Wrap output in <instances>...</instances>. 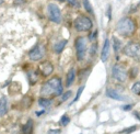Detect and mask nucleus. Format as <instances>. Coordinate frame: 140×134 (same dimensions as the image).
I'll list each match as a JSON object with an SVG mask.
<instances>
[{"label":"nucleus","instance_id":"nucleus-1","mask_svg":"<svg viewBox=\"0 0 140 134\" xmlns=\"http://www.w3.org/2000/svg\"><path fill=\"white\" fill-rule=\"evenodd\" d=\"M62 94V84L59 77H53L46 82H44L41 89V96L44 98L57 97Z\"/></svg>","mask_w":140,"mask_h":134},{"label":"nucleus","instance_id":"nucleus-2","mask_svg":"<svg viewBox=\"0 0 140 134\" xmlns=\"http://www.w3.org/2000/svg\"><path fill=\"white\" fill-rule=\"evenodd\" d=\"M137 31V24L136 22L129 16H125V18L120 19L116 24V32L119 35L124 36V38H130L136 33Z\"/></svg>","mask_w":140,"mask_h":134},{"label":"nucleus","instance_id":"nucleus-3","mask_svg":"<svg viewBox=\"0 0 140 134\" xmlns=\"http://www.w3.org/2000/svg\"><path fill=\"white\" fill-rule=\"evenodd\" d=\"M73 28L77 32H88L93 28V22L89 16H84V14H80L75 19L73 22Z\"/></svg>","mask_w":140,"mask_h":134},{"label":"nucleus","instance_id":"nucleus-4","mask_svg":"<svg viewBox=\"0 0 140 134\" xmlns=\"http://www.w3.org/2000/svg\"><path fill=\"white\" fill-rule=\"evenodd\" d=\"M75 50H76V56L79 62L84 60L88 52V42L87 38L83 36H78L75 41Z\"/></svg>","mask_w":140,"mask_h":134},{"label":"nucleus","instance_id":"nucleus-5","mask_svg":"<svg viewBox=\"0 0 140 134\" xmlns=\"http://www.w3.org/2000/svg\"><path fill=\"white\" fill-rule=\"evenodd\" d=\"M123 53L127 57H130L134 60L140 62V43L139 42H129L124 46Z\"/></svg>","mask_w":140,"mask_h":134},{"label":"nucleus","instance_id":"nucleus-6","mask_svg":"<svg viewBox=\"0 0 140 134\" xmlns=\"http://www.w3.org/2000/svg\"><path fill=\"white\" fill-rule=\"evenodd\" d=\"M47 16L51 22L56 24H60L62 21V13L61 10L56 4H47Z\"/></svg>","mask_w":140,"mask_h":134},{"label":"nucleus","instance_id":"nucleus-7","mask_svg":"<svg viewBox=\"0 0 140 134\" xmlns=\"http://www.w3.org/2000/svg\"><path fill=\"white\" fill-rule=\"evenodd\" d=\"M45 54H46L45 45L42 43H37L36 45L30 51L29 57L33 62H40V60H42L43 58L45 57Z\"/></svg>","mask_w":140,"mask_h":134},{"label":"nucleus","instance_id":"nucleus-8","mask_svg":"<svg viewBox=\"0 0 140 134\" xmlns=\"http://www.w3.org/2000/svg\"><path fill=\"white\" fill-rule=\"evenodd\" d=\"M112 76L115 80L119 82H125L127 80V77H128V72H127V69L125 68V66L120 65V64H116V65L113 66L112 68Z\"/></svg>","mask_w":140,"mask_h":134},{"label":"nucleus","instance_id":"nucleus-9","mask_svg":"<svg viewBox=\"0 0 140 134\" xmlns=\"http://www.w3.org/2000/svg\"><path fill=\"white\" fill-rule=\"evenodd\" d=\"M37 72L38 74H41L43 77H48L53 74L54 72V66L53 64L48 60H45V62H42L40 63L38 65V68H37Z\"/></svg>","mask_w":140,"mask_h":134},{"label":"nucleus","instance_id":"nucleus-10","mask_svg":"<svg viewBox=\"0 0 140 134\" xmlns=\"http://www.w3.org/2000/svg\"><path fill=\"white\" fill-rule=\"evenodd\" d=\"M109 51H111V42H109L108 38H106L105 42H104L103 48L101 51V60L105 63L106 60H108L109 57Z\"/></svg>","mask_w":140,"mask_h":134},{"label":"nucleus","instance_id":"nucleus-11","mask_svg":"<svg viewBox=\"0 0 140 134\" xmlns=\"http://www.w3.org/2000/svg\"><path fill=\"white\" fill-rule=\"evenodd\" d=\"M106 94H107V97H109V98H112L114 100H118V101H126V100H127L126 97H123L122 94H119L118 92H116V91L113 90V89H107Z\"/></svg>","mask_w":140,"mask_h":134},{"label":"nucleus","instance_id":"nucleus-12","mask_svg":"<svg viewBox=\"0 0 140 134\" xmlns=\"http://www.w3.org/2000/svg\"><path fill=\"white\" fill-rule=\"evenodd\" d=\"M67 43H68L67 40H61V41L57 42V43L54 45V53L55 54H60V53L65 50Z\"/></svg>","mask_w":140,"mask_h":134},{"label":"nucleus","instance_id":"nucleus-13","mask_svg":"<svg viewBox=\"0 0 140 134\" xmlns=\"http://www.w3.org/2000/svg\"><path fill=\"white\" fill-rule=\"evenodd\" d=\"M75 78H76L75 68H70L68 74H67V78H66V86H67V87H70L73 84V82H75Z\"/></svg>","mask_w":140,"mask_h":134},{"label":"nucleus","instance_id":"nucleus-14","mask_svg":"<svg viewBox=\"0 0 140 134\" xmlns=\"http://www.w3.org/2000/svg\"><path fill=\"white\" fill-rule=\"evenodd\" d=\"M32 131H33V121L32 120H29L26 122V124L23 125L22 128V133L23 134H32Z\"/></svg>","mask_w":140,"mask_h":134},{"label":"nucleus","instance_id":"nucleus-15","mask_svg":"<svg viewBox=\"0 0 140 134\" xmlns=\"http://www.w3.org/2000/svg\"><path fill=\"white\" fill-rule=\"evenodd\" d=\"M27 77H29L30 84H31V85H34L38 80V72H35V70L29 72H27Z\"/></svg>","mask_w":140,"mask_h":134},{"label":"nucleus","instance_id":"nucleus-16","mask_svg":"<svg viewBox=\"0 0 140 134\" xmlns=\"http://www.w3.org/2000/svg\"><path fill=\"white\" fill-rule=\"evenodd\" d=\"M5 113H7V99L2 97L0 99V118L5 116Z\"/></svg>","mask_w":140,"mask_h":134},{"label":"nucleus","instance_id":"nucleus-17","mask_svg":"<svg viewBox=\"0 0 140 134\" xmlns=\"http://www.w3.org/2000/svg\"><path fill=\"white\" fill-rule=\"evenodd\" d=\"M38 104L43 108H49L51 104V100H49L48 98H44V97H42V98L38 99Z\"/></svg>","mask_w":140,"mask_h":134},{"label":"nucleus","instance_id":"nucleus-18","mask_svg":"<svg viewBox=\"0 0 140 134\" xmlns=\"http://www.w3.org/2000/svg\"><path fill=\"white\" fill-rule=\"evenodd\" d=\"M82 6H83V9L86 10L88 13L93 14V8H92V6L90 4L89 0H82Z\"/></svg>","mask_w":140,"mask_h":134},{"label":"nucleus","instance_id":"nucleus-19","mask_svg":"<svg viewBox=\"0 0 140 134\" xmlns=\"http://www.w3.org/2000/svg\"><path fill=\"white\" fill-rule=\"evenodd\" d=\"M113 47H114V52L117 54L120 50V41L117 38H113Z\"/></svg>","mask_w":140,"mask_h":134},{"label":"nucleus","instance_id":"nucleus-20","mask_svg":"<svg viewBox=\"0 0 140 134\" xmlns=\"http://www.w3.org/2000/svg\"><path fill=\"white\" fill-rule=\"evenodd\" d=\"M131 91L135 94H137V96H140V82L134 84L133 87H131Z\"/></svg>","mask_w":140,"mask_h":134},{"label":"nucleus","instance_id":"nucleus-21","mask_svg":"<svg viewBox=\"0 0 140 134\" xmlns=\"http://www.w3.org/2000/svg\"><path fill=\"white\" fill-rule=\"evenodd\" d=\"M69 122H70V118L68 116H66V114L65 116H62L61 119H60V123H61V125H64V126H66Z\"/></svg>","mask_w":140,"mask_h":134},{"label":"nucleus","instance_id":"nucleus-22","mask_svg":"<svg viewBox=\"0 0 140 134\" xmlns=\"http://www.w3.org/2000/svg\"><path fill=\"white\" fill-rule=\"evenodd\" d=\"M65 1H67L71 7H75V8H79V6H80L79 0H65Z\"/></svg>","mask_w":140,"mask_h":134},{"label":"nucleus","instance_id":"nucleus-23","mask_svg":"<svg viewBox=\"0 0 140 134\" xmlns=\"http://www.w3.org/2000/svg\"><path fill=\"white\" fill-rule=\"evenodd\" d=\"M137 129H138V126H137V125H135V126H131V128H128V129L124 130L122 133H124V134H129V133H133L134 131H136Z\"/></svg>","mask_w":140,"mask_h":134},{"label":"nucleus","instance_id":"nucleus-24","mask_svg":"<svg viewBox=\"0 0 140 134\" xmlns=\"http://www.w3.org/2000/svg\"><path fill=\"white\" fill-rule=\"evenodd\" d=\"M83 89H84V86H81V87L78 89V92H77V97L75 98V100H73V102H75V101H78V100H79V98H80V96H81V94H82V91H83Z\"/></svg>","mask_w":140,"mask_h":134},{"label":"nucleus","instance_id":"nucleus-25","mask_svg":"<svg viewBox=\"0 0 140 134\" xmlns=\"http://www.w3.org/2000/svg\"><path fill=\"white\" fill-rule=\"evenodd\" d=\"M137 74H138V70H137V68H135V67H134V68L130 69V75H129V77L131 78V79H133V78H135V77L137 76Z\"/></svg>","mask_w":140,"mask_h":134},{"label":"nucleus","instance_id":"nucleus-26","mask_svg":"<svg viewBox=\"0 0 140 134\" xmlns=\"http://www.w3.org/2000/svg\"><path fill=\"white\" fill-rule=\"evenodd\" d=\"M72 94V92L71 91H67L66 94H64V96H62V99H61V101H66V100H68L70 98V96Z\"/></svg>","mask_w":140,"mask_h":134},{"label":"nucleus","instance_id":"nucleus-27","mask_svg":"<svg viewBox=\"0 0 140 134\" xmlns=\"http://www.w3.org/2000/svg\"><path fill=\"white\" fill-rule=\"evenodd\" d=\"M48 134H60V130H50Z\"/></svg>","mask_w":140,"mask_h":134},{"label":"nucleus","instance_id":"nucleus-28","mask_svg":"<svg viewBox=\"0 0 140 134\" xmlns=\"http://www.w3.org/2000/svg\"><path fill=\"white\" fill-rule=\"evenodd\" d=\"M123 109H124V110H130V109H131V106H125V107L123 108Z\"/></svg>","mask_w":140,"mask_h":134},{"label":"nucleus","instance_id":"nucleus-29","mask_svg":"<svg viewBox=\"0 0 140 134\" xmlns=\"http://www.w3.org/2000/svg\"><path fill=\"white\" fill-rule=\"evenodd\" d=\"M135 116H136L137 119L140 120V112H135Z\"/></svg>","mask_w":140,"mask_h":134},{"label":"nucleus","instance_id":"nucleus-30","mask_svg":"<svg viewBox=\"0 0 140 134\" xmlns=\"http://www.w3.org/2000/svg\"><path fill=\"white\" fill-rule=\"evenodd\" d=\"M43 113H44V111H41V112H36V116H42Z\"/></svg>","mask_w":140,"mask_h":134},{"label":"nucleus","instance_id":"nucleus-31","mask_svg":"<svg viewBox=\"0 0 140 134\" xmlns=\"http://www.w3.org/2000/svg\"><path fill=\"white\" fill-rule=\"evenodd\" d=\"M3 2H4V0H0V6L3 4Z\"/></svg>","mask_w":140,"mask_h":134},{"label":"nucleus","instance_id":"nucleus-32","mask_svg":"<svg viewBox=\"0 0 140 134\" xmlns=\"http://www.w3.org/2000/svg\"><path fill=\"white\" fill-rule=\"evenodd\" d=\"M58 1H60V2H64V1H65V0H58Z\"/></svg>","mask_w":140,"mask_h":134}]
</instances>
